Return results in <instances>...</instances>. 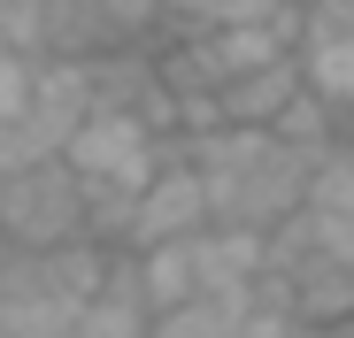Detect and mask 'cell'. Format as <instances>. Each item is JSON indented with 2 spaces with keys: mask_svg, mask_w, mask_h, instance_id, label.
<instances>
[{
  "mask_svg": "<svg viewBox=\"0 0 354 338\" xmlns=\"http://www.w3.org/2000/svg\"><path fill=\"white\" fill-rule=\"evenodd\" d=\"M292 92H301V70H292V54H285V62H262V70L223 77V85H216V116H223V123H254V131H270L277 108H285Z\"/></svg>",
  "mask_w": 354,
  "mask_h": 338,
  "instance_id": "52a82bcc",
  "label": "cell"
},
{
  "mask_svg": "<svg viewBox=\"0 0 354 338\" xmlns=\"http://www.w3.org/2000/svg\"><path fill=\"white\" fill-rule=\"evenodd\" d=\"M54 154H62V169H70L77 185H100V177L108 185H147L154 161L177 154V139L154 131L147 116H131V108H85Z\"/></svg>",
  "mask_w": 354,
  "mask_h": 338,
  "instance_id": "6da1fadb",
  "label": "cell"
},
{
  "mask_svg": "<svg viewBox=\"0 0 354 338\" xmlns=\"http://www.w3.org/2000/svg\"><path fill=\"white\" fill-rule=\"evenodd\" d=\"M54 146L24 123V116H8V123H0V177H8V169H24V161H46Z\"/></svg>",
  "mask_w": 354,
  "mask_h": 338,
  "instance_id": "5bb4252c",
  "label": "cell"
},
{
  "mask_svg": "<svg viewBox=\"0 0 354 338\" xmlns=\"http://www.w3.org/2000/svg\"><path fill=\"white\" fill-rule=\"evenodd\" d=\"M292 70H301V85L331 108L339 123H354V31H331V23H308V16H301Z\"/></svg>",
  "mask_w": 354,
  "mask_h": 338,
  "instance_id": "5b68a950",
  "label": "cell"
},
{
  "mask_svg": "<svg viewBox=\"0 0 354 338\" xmlns=\"http://www.w3.org/2000/svg\"><path fill=\"white\" fill-rule=\"evenodd\" d=\"M162 0H100V23H108V46H154L162 31Z\"/></svg>",
  "mask_w": 354,
  "mask_h": 338,
  "instance_id": "7c38bea8",
  "label": "cell"
},
{
  "mask_svg": "<svg viewBox=\"0 0 354 338\" xmlns=\"http://www.w3.org/2000/svg\"><path fill=\"white\" fill-rule=\"evenodd\" d=\"M270 131H277V139H285L292 154H301V161H316L324 146H339V131H346V123H339L331 108H324V100H316V92L301 85V92H292V100L277 108V123H270Z\"/></svg>",
  "mask_w": 354,
  "mask_h": 338,
  "instance_id": "9c48e42d",
  "label": "cell"
},
{
  "mask_svg": "<svg viewBox=\"0 0 354 338\" xmlns=\"http://www.w3.org/2000/svg\"><path fill=\"white\" fill-rule=\"evenodd\" d=\"M24 108H31V54L0 46V123H8V116H24Z\"/></svg>",
  "mask_w": 354,
  "mask_h": 338,
  "instance_id": "4fadbf2b",
  "label": "cell"
},
{
  "mask_svg": "<svg viewBox=\"0 0 354 338\" xmlns=\"http://www.w3.org/2000/svg\"><path fill=\"white\" fill-rule=\"evenodd\" d=\"M162 8H169V16H185V23H216L231 0H162Z\"/></svg>",
  "mask_w": 354,
  "mask_h": 338,
  "instance_id": "2e32d148",
  "label": "cell"
},
{
  "mask_svg": "<svg viewBox=\"0 0 354 338\" xmlns=\"http://www.w3.org/2000/svg\"><path fill=\"white\" fill-rule=\"evenodd\" d=\"M208 223V192L193 177L185 154H162L154 177L139 185V208H131V246H162V239H193Z\"/></svg>",
  "mask_w": 354,
  "mask_h": 338,
  "instance_id": "3957f363",
  "label": "cell"
},
{
  "mask_svg": "<svg viewBox=\"0 0 354 338\" xmlns=\"http://www.w3.org/2000/svg\"><path fill=\"white\" fill-rule=\"evenodd\" d=\"M262 269H270V231H247V223H201V231H193V277H201V292L254 285Z\"/></svg>",
  "mask_w": 354,
  "mask_h": 338,
  "instance_id": "8992f818",
  "label": "cell"
},
{
  "mask_svg": "<svg viewBox=\"0 0 354 338\" xmlns=\"http://www.w3.org/2000/svg\"><path fill=\"white\" fill-rule=\"evenodd\" d=\"M308 23H331V31H354V0H316V8H301Z\"/></svg>",
  "mask_w": 354,
  "mask_h": 338,
  "instance_id": "9a60e30c",
  "label": "cell"
},
{
  "mask_svg": "<svg viewBox=\"0 0 354 338\" xmlns=\"http://www.w3.org/2000/svg\"><path fill=\"white\" fill-rule=\"evenodd\" d=\"M131 208H139V185H85V239L100 246H131Z\"/></svg>",
  "mask_w": 354,
  "mask_h": 338,
  "instance_id": "8fae6325",
  "label": "cell"
},
{
  "mask_svg": "<svg viewBox=\"0 0 354 338\" xmlns=\"http://www.w3.org/2000/svg\"><path fill=\"white\" fill-rule=\"evenodd\" d=\"M131 254H139L147 315H162V308H177V300L201 292V277H193V239H162V246H131Z\"/></svg>",
  "mask_w": 354,
  "mask_h": 338,
  "instance_id": "ba28073f",
  "label": "cell"
},
{
  "mask_svg": "<svg viewBox=\"0 0 354 338\" xmlns=\"http://www.w3.org/2000/svg\"><path fill=\"white\" fill-rule=\"evenodd\" d=\"M85 108H93L85 54H39V62H31V108H24V123H31L46 146H62Z\"/></svg>",
  "mask_w": 354,
  "mask_h": 338,
  "instance_id": "277c9868",
  "label": "cell"
},
{
  "mask_svg": "<svg viewBox=\"0 0 354 338\" xmlns=\"http://www.w3.org/2000/svg\"><path fill=\"white\" fill-rule=\"evenodd\" d=\"M292 8H316V0H292Z\"/></svg>",
  "mask_w": 354,
  "mask_h": 338,
  "instance_id": "e0dca14e",
  "label": "cell"
},
{
  "mask_svg": "<svg viewBox=\"0 0 354 338\" xmlns=\"http://www.w3.org/2000/svg\"><path fill=\"white\" fill-rule=\"evenodd\" d=\"M301 208H324V215H354V139H339V146H324V154L308 161Z\"/></svg>",
  "mask_w": 354,
  "mask_h": 338,
  "instance_id": "30bf717a",
  "label": "cell"
},
{
  "mask_svg": "<svg viewBox=\"0 0 354 338\" xmlns=\"http://www.w3.org/2000/svg\"><path fill=\"white\" fill-rule=\"evenodd\" d=\"M85 231V185L62 169V154L46 161H24L0 177V239L16 254H39V246H62Z\"/></svg>",
  "mask_w": 354,
  "mask_h": 338,
  "instance_id": "7a4b0ae2",
  "label": "cell"
}]
</instances>
